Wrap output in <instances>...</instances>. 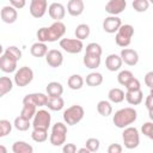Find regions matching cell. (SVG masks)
<instances>
[{"mask_svg": "<svg viewBox=\"0 0 153 153\" xmlns=\"http://www.w3.org/2000/svg\"><path fill=\"white\" fill-rule=\"evenodd\" d=\"M65 33H66V25L61 20H56L48 27L43 26L38 29L36 36L39 42L47 43V42H55L57 39H61Z\"/></svg>", "mask_w": 153, "mask_h": 153, "instance_id": "1", "label": "cell"}, {"mask_svg": "<svg viewBox=\"0 0 153 153\" xmlns=\"http://www.w3.org/2000/svg\"><path fill=\"white\" fill-rule=\"evenodd\" d=\"M102 47L100 44L96 43V42H91L86 45V51L82 59L84 65L86 66V68L90 69H96L99 67L100 61H102Z\"/></svg>", "mask_w": 153, "mask_h": 153, "instance_id": "2", "label": "cell"}, {"mask_svg": "<svg viewBox=\"0 0 153 153\" xmlns=\"http://www.w3.org/2000/svg\"><path fill=\"white\" fill-rule=\"evenodd\" d=\"M137 118V111L134 108L127 106L117 110L112 117V122L117 128H126L130 124H133Z\"/></svg>", "mask_w": 153, "mask_h": 153, "instance_id": "3", "label": "cell"}, {"mask_svg": "<svg viewBox=\"0 0 153 153\" xmlns=\"http://www.w3.org/2000/svg\"><path fill=\"white\" fill-rule=\"evenodd\" d=\"M67 139V126L62 122H56L51 127V133L49 136V141L53 146L59 147L66 142Z\"/></svg>", "mask_w": 153, "mask_h": 153, "instance_id": "4", "label": "cell"}, {"mask_svg": "<svg viewBox=\"0 0 153 153\" xmlns=\"http://www.w3.org/2000/svg\"><path fill=\"white\" fill-rule=\"evenodd\" d=\"M133 35H134V27L130 24H122L120 29L116 31L115 42L118 47L127 48L131 42Z\"/></svg>", "mask_w": 153, "mask_h": 153, "instance_id": "5", "label": "cell"}, {"mask_svg": "<svg viewBox=\"0 0 153 153\" xmlns=\"http://www.w3.org/2000/svg\"><path fill=\"white\" fill-rule=\"evenodd\" d=\"M85 111L81 105H72L63 111V121L67 126H75L84 118Z\"/></svg>", "mask_w": 153, "mask_h": 153, "instance_id": "6", "label": "cell"}, {"mask_svg": "<svg viewBox=\"0 0 153 153\" xmlns=\"http://www.w3.org/2000/svg\"><path fill=\"white\" fill-rule=\"evenodd\" d=\"M123 133H122V140L124 143V147L128 149H134L139 146L140 143V134L139 130L135 127H126L123 128Z\"/></svg>", "mask_w": 153, "mask_h": 153, "instance_id": "7", "label": "cell"}, {"mask_svg": "<svg viewBox=\"0 0 153 153\" xmlns=\"http://www.w3.org/2000/svg\"><path fill=\"white\" fill-rule=\"evenodd\" d=\"M51 123V115L48 110L41 109L38 111H36L33 118H32V128L33 129H44L48 130Z\"/></svg>", "mask_w": 153, "mask_h": 153, "instance_id": "8", "label": "cell"}, {"mask_svg": "<svg viewBox=\"0 0 153 153\" xmlns=\"http://www.w3.org/2000/svg\"><path fill=\"white\" fill-rule=\"evenodd\" d=\"M32 79H33V71L27 66H23L14 72V84L19 87L27 86L32 81Z\"/></svg>", "mask_w": 153, "mask_h": 153, "instance_id": "9", "label": "cell"}, {"mask_svg": "<svg viewBox=\"0 0 153 153\" xmlns=\"http://www.w3.org/2000/svg\"><path fill=\"white\" fill-rule=\"evenodd\" d=\"M60 48H62L68 54H79L84 49V43L78 38H61Z\"/></svg>", "mask_w": 153, "mask_h": 153, "instance_id": "10", "label": "cell"}, {"mask_svg": "<svg viewBox=\"0 0 153 153\" xmlns=\"http://www.w3.org/2000/svg\"><path fill=\"white\" fill-rule=\"evenodd\" d=\"M48 10L47 0H31L30 2V14L33 18H42Z\"/></svg>", "mask_w": 153, "mask_h": 153, "instance_id": "11", "label": "cell"}, {"mask_svg": "<svg viewBox=\"0 0 153 153\" xmlns=\"http://www.w3.org/2000/svg\"><path fill=\"white\" fill-rule=\"evenodd\" d=\"M47 100H48V94H44V93H41V92H36V93L26 94L23 98V104L27 103V104H32L36 108H38V106H45Z\"/></svg>", "mask_w": 153, "mask_h": 153, "instance_id": "12", "label": "cell"}, {"mask_svg": "<svg viewBox=\"0 0 153 153\" xmlns=\"http://www.w3.org/2000/svg\"><path fill=\"white\" fill-rule=\"evenodd\" d=\"M127 7L126 0H109L105 5V12L110 16H118Z\"/></svg>", "mask_w": 153, "mask_h": 153, "instance_id": "13", "label": "cell"}, {"mask_svg": "<svg viewBox=\"0 0 153 153\" xmlns=\"http://www.w3.org/2000/svg\"><path fill=\"white\" fill-rule=\"evenodd\" d=\"M121 25H122V20L118 16H108L103 20V30L108 33H115Z\"/></svg>", "mask_w": 153, "mask_h": 153, "instance_id": "14", "label": "cell"}, {"mask_svg": "<svg viewBox=\"0 0 153 153\" xmlns=\"http://www.w3.org/2000/svg\"><path fill=\"white\" fill-rule=\"evenodd\" d=\"M45 61L50 67L57 68L63 63V55L57 49H50L45 54Z\"/></svg>", "mask_w": 153, "mask_h": 153, "instance_id": "15", "label": "cell"}, {"mask_svg": "<svg viewBox=\"0 0 153 153\" xmlns=\"http://www.w3.org/2000/svg\"><path fill=\"white\" fill-rule=\"evenodd\" d=\"M121 60L128 66H135L139 62V54L136 50L130 49V48H123L121 50Z\"/></svg>", "mask_w": 153, "mask_h": 153, "instance_id": "16", "label": "cell"}, {"mask_svg": "<svg viewBox=\"0 0 153 153\" xmlns=\"http://www.w3.org/2000/svg\"><path fill=\"white\" fill-rule=\"evenodd\" d=\"M48 13H49V17L55 22L61 20L66 16V7L60 2H53L48 7Z\"/></svg>", "mask_w": 153, "mask_h": 153, "instance_id": "17", "label": "cell"}, {"mask_svg": "<svg viewBox=\"0 0 153 153\" xmlns=\"http://www.w3.org/2000/svg\"><path fill=\"white\" fill-rule=\"evenodd\" d=\"M0 17H1V20L6 24H13L17 18H18V12L17 10L11 6V5H7V6H4L0 11Z\"/></svg>", "mask_w": 153, "mask_h": 153, "instance_id": "18", "label": "cell"}, {"mask_svg": "<svg viewBox=\"0 0 153 153\" xmlns=\"http://www.w3.org/2000/svg\"><path fill=\"white\" fill-rule=\"evenodd\" d=\"M17 62L14 59L7 56L6 54H2L0 56V69L4 73H13L17 71Z\"/></svg>", "mask_w": 153, "mask_h": 153, "instance_id": "19", "label": "cell"}, {"mask_svg": "<svg viewBox=\"0 0 153 153\" xmlns=\"http://www.w3.org/2000/svg\"><path fill=\"white\" fill-rule=\"evenodd\" d=\"M85 5L82 0H69L67 4V12L72 17H79L80 14H82Z\"/></svg>", "mask_w": 153, "mask_h": 153, "instance_id": "20", "label": "cell"}, {"mask_svg": "<svg viewBox=\"0 0 153 153\" xmlns=\"http://www.w3.org/2000/svg\"><path fill=\"white\" fill-rule=\"evenodd\" d=\"M122 60L121 56L117 54H110L105 59V67L110 72H116L122 67Z\"/></svg>", "mask_w": 153, "mask_h": 153, "instance_id": "21", "label": "cell"}, {"mask_svg": "<svg viewBox=\"0 0 153 153\" xmlns=\"http://www.w3.org/2000/svg\"><path fill=\"white\" fill-rule=\"evenodd\" d=\"M124 99L130 104V105H139L143 100V92L140 90H133V91H127L124 93Z\"/></svg>", "mask_w": 153, "mask_h": 153, "instance_id": "22", "label": "cell"}, {"mask_svg": "<svg viewBox=\"0 0 153 153\" xmlns=\"http://www.w3.org/2000/svg\"><path fill=\"white\" fill-rule=\"evenodd\" d=\"M47 94L48 97H57V96H62L63 93V86L61 82L59 81H50L47 87H45Z\"/></svg>", "mask_w": 153, "mask_h": 153, "instance_id": "23", "label": "cell"}, {"mask_svg": "<svg viewBox=\"0 0 153 153\" xmlns=\"http://www.w3.org/2000/svg\"><path fill=\"white\" fill-rule=\"evenodd\" d=\"M45 106H48V109L51 110V111H60L65 106V100H63V98L61 96H57V97H48V100H47Z\"/></svg>", "mask_w": 153, "mask_h": 153, "instance_id": "24", "label": "cell"}, {"mask_svg": "<svg viewBox=\"0 0 153 153\" xmlns=\"http://www.w3.org/2000/svg\"><path fill=\"white\" fill-rule=\"evenodd\" d=\"M47 51H48L47 44L43 43V42H39V41L36 42V43H33L31 45V48H30V53L35 57H43V56H45Z\"/></svg>", "mask_w": 153, "mask_h": 153, "instance_id": "25", "label": "cell"}, {"mask_svg": "<svg viewBox=\"0 0 153 153\" xmlns=\"http://www.w3.org/2000/svg\"><path fill=\"white\" fill-rule=\"evenodd\" d=\"M108 98H109V102H111V103H115V104L122 103L124 100V91L118 87H114L109 91Z\"/></svg>", "mask_w": 153, "mask_h": 153, "instance_id": "26", "label": "cell"}, {"mask_svg": "<svg viewBox=\"0 0 153 153\" xmlns=\"http://www.w3.org/2000/svg\"><path fill=\"white\" fill-rule=\"evenodd\" d=\"M67 85L71 90H80L84 86V79L80 74H72L67 80Z\"/></svg>", "mask_w": 153, "mask_h": 153, "instance_id": "27", "label": "cell"}, {"mask_svg": "<svg viewBox=\"0 0 153 153\" xmlns=\"http://www.w3.org/2000/svg\"><path fill=\"white\" fill-rule=\"evenodd\" d=\"M12 152L13 153H32L33 147L25 141H16L12 145Z\"/></svg>", "mask_w": 153, "mask_h": 153, "instance_id": "28", "label": "cell"}, {"mask_svg": "<svg viewBox=\"0 0 153 153\" xmlns=\"http://www.w3.org/2000/svg\"><path fill=\"white\" fill-rule=\"evenodd\" d=\"M86 84L91 87H97L103 84V75L99 72H92L86 75Z\"/></svg>", "mask_w": 153, "mask_h": 153, "instance_id": "29", "label": "cell"}, {"mask_svg": "<svg viewBox=\"0 0 153 153\" xmlns=\"http://www.w3.org/2000/svg\"><path fill=\"white\" fill-rule=\"evenodd\" d=\"M13 88V81L10 76H0V98L11 92Z\"/></svg>", "mask_w": 153, "mask_h": 153, "instance_id": "30", "label": "cell"}, {"mask_svg": "<svg viewBox=\"0 0 153 153\" xmlns=\"http://www.w3.org/2000/svg\"><path fill=\"white\" fill-rule=\"evenodd\" d=\"M97 111L100 116L108 117L112 112V105L109 100H99L97 104Z\"/></svg>", "mask_w": 153, "mask_h": 153, "instance_id": "31", "label": "cell"}, {"mask_svg": "<svg viewBox=\"0 0 153 153\" xmlns=\"http://www.w3.org/2000/svg\"><path fill=\"white\" fill-rule=\"evenodd\" d=\"M90 32H91V29L87 24L82 23V24H79L76 27H75V31H74V35H75V38L82 41L85 38H87L90 36Z\"/></svg>", "mask_w": 153, "mask_h": 153, "instance_id": "32", "label": "cell"}, {"mask_svg": "<svg viewBox=\"0 0 153 153\" xmlns=\"http://www.w3.org/2000/svg\"><path fill=\"white\" fill-rule=\"evenodd\" d=\"M13 126H14V128L17 129V130H19V131H26L30 127H31V122H30V120H26V118H24L23 116H17L16 118H14V122H13Z\"/></svg>", "mask_w": 153, "mask_h": 153, "instance_id": "33", "label": "cell"}, {"mask_svg": "<svg viewBox=\"0 0 153 153\" xmlns=\"http://www.w3.org/2000/svg\"><path fill=\"white\" fill-rule=\"evenodd\" d=\"M37 108L35 106V105H32V104H23V109H22V111H20V116H23L24 118H26V120H32L33 118V116H35V114H36V110Z\"/></svg>", "mask_w": 153, "mask_h": 153, "instance_id": "34", "label": "cell"}, {"mask_svg": "<svg viewBox=\"0 0 153 153\" xmlns=\"http://www.w3.org/2000/svg\"><path fill=\"white\" fill-rule=\"evenodd\" d=\"M31 139L35 142H38V143L44 142L48 139V130H44V129H33L32 133H31Z\"/></svg>", "mask_w": 153, "mask_h": 153, "instance_id": "35", "label": "cell"}, {"mask_svg": "<svg viewBox=\"0 0 153 153\" xmlns=\"http://www.w3.org/2000/svg\"><path fill=\"white\" fill-rule=\"evenodd\" d=\"M149 5H151V2L148 0H133V4H131L134 11H136L139 13L146 12L149 8Z\"/></svg>", "mask_w": 153, "mask_h": 153, "instance_id": "36", "label": "cell"}, {"mask_svg": "<svg viewBox=\"0 0 153 153\" xmlns=\"http://www.w3.org/2000/svg\"><path fill=\"white\" fill-rule=\"evenodd\" d=\"M4 54H6L7 56L14 59L16 61H19L22 59V50L18 47H16V45H11V47L6 48V50L4 51Z\"/></svg>", "mask_w": 153, "mask_h": 153, "instance_id": "37", "label": "cell"}, {"mask_svg": "<svg viewBox=\"0 0 153 153\" xmlns=\"http://www.w3.org/2000/svg\"><path fill=\"white\" fill-rule=\"evenodd\" d=\"M12 131V123L8 120H0V139L7 136Z\"/></svg>", "mask_w": 153, "mask_h": 153, "instance_id": "38", "label": "cell"}, {"mask_svg": "<svg viewBox=\"0 0 153 153\" xmlns=\"http://www.w3.org/2000/svg\"><path fill=\"white\" fill-rule=\"evenodd\" d=\"M133 76H134V74H133L130 71L124 69V71H121V72L118 73V75H117V81H118L120 85L124 86V85H126Z\"/></svg>", "mask_w": 153, "mask_h": 153, "instance_id": "39", "label": "cell"}, {"mask_svg": "<svg viewBox=\"0 0 153 153\" xmlns=\"http://www.w3.org/2000/svg\"><path fill=\"white\" fill-rule=\"evenodd\" d=\"M85 147L90 151V153L91 152H97L99 149V147H100V141L98 139H96V137H90V139L86 140Z\"/></svg>", "mask_w": 153, "mask_h": 153, "instance_id": "40", "label": "cell"}, {"mask_svg": "<svg viewBox=\"0 0 153 153\" xmlns=\"http://www.w3.org/2000/svg\"><path fill=\"white\" fill-rule=\"evenodd\" d=\"M141 131H142V134H143L145 136H147L148 139L152 140V139H153V123H152L151 121L143 123L142 127H141Z\"/></svg>", "mask_w": 153, "mask_h": 153, "instance_id": "41", "label": "cell"}, {"mask_svg": "<svg viewBox=\"0 0 153 153\" xmlns=\"http://www.w3.org/2000/svg\"><path fill=\"white\" fill-rule=\"evenodd\" d=\"M124 87L127 88V91H133V90H140L141 88V84H140V81H139V79H136V78H131L126 85H124Z\"/></svg>", "mask_w": 153, "mask_h": 153, "instance_id": "42", "label": "cell"}, {"mask_svg": "<svg viewBox=\"0 0 153 153\" xmlns=\"http://www.w3.org/2000/svg\"><path fill=\"white\" fill-rule=\"evenodd\" d=\"M145 105H146V108H147V110H148L149 118L152 120V118H153V115H152V108H153V93H152V91H151L149 94L146 97V99H145Z\"/></svg>", "mask_w": 153, "mask_h": 153, "instance_id": "43", "label": "cell"}, {"mask_svg": "<svg viewBox=\"0 0 153 153\" xmlns=\"http://www.w3.org/2000/svg\"><path fill=\"white\" fill-rule=\"evenodd\" d=\"M123 151V147L120 143H111L108 147V153H121Z\"/></svg>", "mask_w": 153, "mask_h": 153, "instance_id": "44", "label": "cell"}, {"mask_svg": "<svg viewBox=\"0 0 153 153\" xmlns=\"http://www.w3.org/2000/svg\"><path fill=\"white\" fill-rule=\"evenodd\" d=\"M62 151H63V153H75L76 146L74 143H63Z\"/></svg>", "mask_w": 153, "mask_h": 153, "instance_id": "45", "label": "cell"}, {"mask_svg": "<svg viewBox=\"0 0 153 153\" xmlns=\"http://www.w3.org/2000/svg\"><path fill=\"white\" fill-rule=\"evenodd\" d=\"M10 2L16 10H20L26 5V0H10Z\"/></svg>", "mask_w": 153, "mask_h": 153, "instance_id": "46", "label": "cell"}, {"mask_svg": "<svg viewBox=\"0 0 153 153\" xmlns=\"http://www.w3.org/2000/svg\"><path fill=\"white\" fill-rule=\"evenodd\" d=\"M146 86H148L149 88L153 87V72H148L146 75H145V79H143Z\"/></svg>", "mask_w": 153, "mask_h": 153, "instance_id": "47", "label": "cell"}, {"mask_svg": "<svg viewBox=\"0 0 153 153\" xmlns=\"http://www.w3.org/2000/svg\"><path fill=\"white\" fill-rule=\"evenodd\" d=\"M76 152H79V153H90V151L86 148V147H82V148H79V149H76Z\"/></svg>", "mask_w": 153, "mask_h": 153, "instance_id": "48", "label": "cell"}, {"mask_svg": "<svg viewBox=\"0 0 153 153\" xmlns=\"http://www.w3.org/2000/svg\"><path fill=\"white\" fill-rule=\"evenodd\" d=\"M6 152H7V148L5 146L0 145V153H6Z\"/></svg>", "mask_w": 153, "mask_h": 153, "instance_id": "49", "label": "cell"}, {"mask_svg": "<svg viewBox=\"0 0 153 153\" xmlns=\"http://www.w3.org/2000/svg\"><path fill=\"white\" fill-rule=\"evenodd\" d=\"M2 54H4V47H2L1 44H0V56H1Z\"/></svg>", "mask_w": 153, "mask_h": 153, "instance_id": "50", "label": "cell"}, {"mask_svg": "<svg viewBox=\"0 0 153 153\" xmlns=\"http://www.w3.org/2000/svg\"><path fill=\"white\" fill-rule=\"evenodd\" d=\"M148 1H149V2H153V0H148Z\"/></svg>", "mask_w": 153, "mask_h": 153, "instance_id": "51", "label": "cell"}]
</instances>
